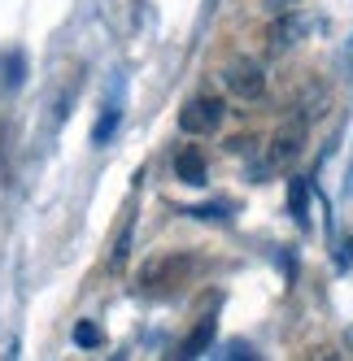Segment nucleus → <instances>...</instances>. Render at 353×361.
<instances>
[{
    "label": "nucleus",
    "instance_id": "1",
    "mask_svg": "<svg viewBox=\"0 0 353 361\" xmlns=\"http://www.w3.org/2000/svg\"><path fill=\"white\" fill-rule=\"evenodd\" d=\"M227 118V105L218 96H192L188 105L179 109V131L184 135H214Z\"/></svg>",
    "mask_w": 353,
    "mask_h": 361
},
{
    "label": "nucleus",
    "instance_id": "2",
    "mask_svg": "<svg viewBox=\"0 0 353 361\" xmlns=\"http://www.w3.org/2000/svg\"><path fill=\"white\" fill-rule=\"evenodd\" d=\"M188 274H192V257L188 252H170V257L148 262L140 283H144V292H174L179 283H188Z\"/></svg>",
    "mask_w": 353,
    "mask_h": 361
},
{
    "label": "nucleus",
    "instance_id": "3",
    "mask_svg": "<svg viewBox=\"0 0 353 361\" xmlns=\"http://www.w3.org/2000/svg\"><path fill=\"white\" fill-rule=\"evenodd\" d=\"M222 83H227V92L240 96V100H262V92H266V70L253 57H232V61L222 66Z\"/></svg>",
    "mask_w": 353,
    "mask_h": 361
},
{
    "label": "nucleus",
    "instance_id": "4",
    "mask_svg": "<svg viewBox=\"0 0 353 361\" xmlns=\"http://www.w3.org/2000/svg\"><path fill=\"white\" fill-rule=\"evenodd\" d=\"M301 144H306V126H297V122H288L280 135H275V144H270V152H266V161L258 166V174H270V170H284L297 152H301Z\"/></svg>",
    "mask_w": 353,
    "mask_h": 361
},
{
    "label": "nucleus",
    "instance_id": "5",
    "mask_svg": "<svg viewBox=\"0 0 353 361\" xmlns=\"http://www.w3.org/2000/svg\"><path fill=\"white\" fill-rule=\"evenodd\" d=\"M174 174H179V183L201 188V183H205V157H201L196 148H184L179 157H174Z\"/></svg>",
    "mask_w": 353,
    "mask_h": 361
},
{
    "label": "nucleus",
    "instance_id": "6",
    "mask_svg": "<svg viewBox=\"0 0 353 361\" xmlns=\"http://www.w3.org/2000/svg\"><path fill=\"white\" fill-rule=\"evenodd\" d=\"M214 331H218V322L214 318H201V326L188 335V340L179 344V357H201V353H205L210 348V340H214Z\"/></svg>",
    "mask_w": 353,
    "mask_h": 361
},
{
    "label": "nucleus",
    "instance_id": "7",
    "mask_svg": "<svg viewBox=\"0 0 353 361\" xmlns=\"http://www.w3.org/2000/svg\"><path fill=\"white\" fill-rule=\"evenodd\" d=\"M306 200H310V178H292V188H288V209H292V218L306 226L310 222V214H306Z\"/></svg>",
    "mask_w": 353,
    "mask_h": 361
},
{
    "label": "nucleus",
    "instance_id": "8",
    "mask_svg": "<svg viewBox=\"0 0 353 361\" xmlns=\"http://www.w3.org/2000/svg\"><path fill=\"white\" fill-rule=\"evenodd\" d=\"M118 122H122V114H118V109L109 105L105 114H100V122L92 126V144H105V140H109V135L118 131Z\"/></svg>",
    "mask_w": 353,
    "mask_h": 361
},
{
    "label": "nucleus",
    "instance_id": "9",
    "mask_svg": "<svg viewBox=\"0 0 353 361\" xmlns=\"http://www.w3.org/2000/svg\"><path fill=\"white\" fill-rule=\"evenodd\" d=\"M74 344H79V348H100V344H105V331H100L96 322H79V326H74Z\"/></svg>",
    "mask_w": 353,
    "mask_h": 361
},
{
    "label": "nucleus",
    "instance_id": "10",
    "mask_svg": "<svg viewBox=\"0 0 353 361\" xmlns=\"http://www.w3.org/2000/svg\"><path fill=\"white\" fill-rule=\"evenodd\" d=\"M22 79H27V57H22V53H9V57H5V87H18Z\"/></svg>",
    "mask_w": 353,
    "mask_h": 361
},
{
    "label": "nucleus",
    "instance_id": "11",
    "mask_svg": "<svg viewBox=\"0 0 353 361\" xmlns=\"http://www.w3.org/2000/svg\"><path fill=\"white\" fill-rule=\"evenodd\" d=\"M301 5V0H262V9L270 13V18H284V13H292Z\"/></svg>",
    "mask_w": 353,
    "mask_h": 361
},
{
    "label": "nucleus",
    "instance_id": "12",
    "mask_svg": "<svg viewBox=\"0 0 353 361\" xmlns=\"http://www.w3.org/2000/svg\"><path fill=\"white\" fill-rule=\"evenodd\" d=\"M336 266H340V270H349V266H353V240H345V244H340V262H336Z\"/></svg>",
    "mask_w": 353,
    "mask_h": 361
}]
</instances>
